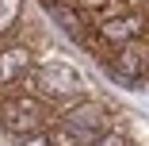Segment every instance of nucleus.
Here are the masks:
<instances>
[{"mask_svg": "<svg viewBox=\"0 0 149 146\" xmlns=\"http://www.w3.org/2000/svg\"><path fill=\"white\" fill-rule=\"evenodd\" d=\"M50 142L54 146H92L96 142V135H88V131H80V127H73V123H57V131L50 135Z\"/></svg>", "mask_w": 149, "mask_h": 146, "instance_id": "8", "label": "nucleus"}, {"mask_svg": "<svg viewBox=\"0 0 149 146\" xmlns=\"http://www.w3.org/2000/svg\"><path fill=\"white\" fill-rule=\"evenodd\" d=\"M92 146H126V138H123V135H100Z\"/></svg>", "mask_w": 149, "mask_h": 146, "instance_id": "11", "label": "nucleus"}, {"mask_svg": "<svg viewBox=\"0 0 149 146\" xmlns=\"http://www.w3.org/2000/svg\"><path fill=\"white\" fill-rule=\"evenodd\" d=\"M65 123H73V127H80V131H88V135H107V108L103 104H92V100H80V104H69L65 108V115H61Z\"/></svg>", "mask_w": 149, "mask_h": 146, "instance_id": "4", "label": "nucleus"}, {"mask_svg": "<svg viewBox=\"0 0 149 146\" xmlns=\"http://www.w3.org/2000/svg\"><path fill=\"white\" fill-rule=\"evenodd\" d=\"M0 127L15 138H27V135H38L46 127V104L38 96H27V92H15L0 104Z\"/></svg>", "mask_w": 149, "mask_h": 146, "instance_id": "1", "label": "nucleus"}, {"mask_svg": "<svg viewBox=\"0 0 149 146\" xmlns=\"http://www.w3.org/2000/svg\"><path fill=\"white\" fill-rule=\"evenodd\" d=\"M111 77L118 85H141L145 77V50L141 46H118V54L111 58Z\"/></svg>", "mask_w": 149, "mask_h": 146, "instance_id": "3", "label": "nucleus"}, {"mask_svg": "<svg viewBox=\"0 0 149 146\" xmlns=\"http://www.w3.org/2000/svg\"><path fill=\"white\" fill-rule=\"evenodd\" d=\"M31 73L38 77L42 92L54 96V100H69L73 92H80V85H84L80 69H73V66H65V62H46V66H38V69H31Z\"/></svg>", "mask_w": 149, "mask_h": 146, "instance_id": "2", "label": "nucleus"}, {"mask_svg": "<svg viewBox=\"0 0 149 146\" xmlns=\"http://www.w3.org/2000/svg\"><path fill=\"white\" fill-rule=\"evenodd\" d=\"M23 16V0H0V35H8Z\"/></svg>", "mask_w": 149, "mask_h": 146, "instance_id": "9", "label": "nucleus"}, {"mask_svg": "<svg viewBox=\"0 0 149 146\" xmlns=\"http://www.w3.org/2000/svg\"><path fill=\"white\" fill-rule=\"evenodd\" d=\"M46 8H50V16L65 27L69 35H77V39H84V23H80V12L77 8H69V4H61V0H46Z\"/></svg>", "mask_w": 149, "mask_h": 146, "instance_id": "7", "label": "nucleus"}, {"mask_svg": "<svg viewBox=\"0 0 149 146\" xmlns=\"http://www.w3.org/2000/svg\"><path fill=\"white\" fill-rule=\"evenodd\" d=\"M15 146H54V142H50V135H46V131H38V135H27V138H19Z\"/></svg>", "mask_w": 149, "mask_h": 146, "instance_id": "10", "label": "nucleus"}, {"mask_svg": "<svg viewBox=\"0 0 149 146\" xmlns=\"http://www.w3.org/2000/svg\"><path fill=\"white\" fill-rule=\"evenodd\" d=\"M141 27H145V19H141L138 12H126V16L103 19V23H100V35H103V39H111V42H123V46H130V42L141 35Z\"/></svg>", "mask_w": 149, "mask_h": 146, "instance_id": "6", "label": "nucleus"}, {"mask_svg": "<svg viewBox=\"0 0 149 146\" xmlns=\"http://www.w3.org/2000/svg\"><path fill=\"white\" fill-rule=\"evenodd\" d=\"M31 69H35V58L27 46H0V85L27 81Z\"/></svg>", "mask_w": 149, "mask_h": 146, "instance_id": "5", "label": "nucleus"}]
</instances>
